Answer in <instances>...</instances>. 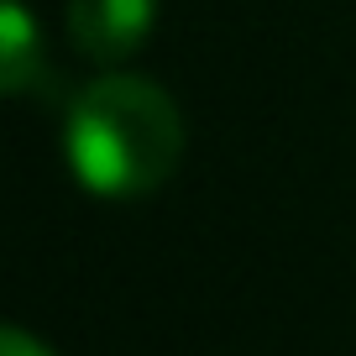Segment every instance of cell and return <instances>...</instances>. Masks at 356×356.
Returning a JSON list of instances; mask_svg holds the SVG:
<instances>
[{
    "label": "cell",
    "mask_w": 356,
    "mask_h": 356,
    "mask_svg": "<svg viewBox=\"0 0 356 356\" xmlns=\"http://www.w3.org/2000/svg\"><path fill=\"white\" fill-rule=\"evenodd\" d=\"M63 157L95 200H147L184 157L178 105L136 74H105L68 105Z\"/></svg>",
    "instance_id": "1"
},
{
    "label": "cell",
    "mask_w": 356,
    "mask_h": 356,
    "mask_svg": "<svg viewBox=\"0 0 356 356\" xmlns=\"http://www.w3.org/2000/svg\"><path fill=\"white\" fill-rule=\"evenodd\" d=\"M157 26V0H68V32L95 63L115 68Z\"/></svg>",
    "instance_id": "2"
},
{
    "label": "cell",
    "mask_w": 356,
    "mask_h": 356,
    "mask_svg": "<svg viewBox=\"0 0 356 356\" xmlns=\"http://www.w3.org/2000/svg\"><path fill=\"white\" fill-rule=\"evenodd\" d=\"M0 356H58V351L42 346L32 330H22V325H6V335H0Z\"/></svg>",
    "instance_id": "4"
},
{
    "label": "cell",
    "mask_w": 356,
    "mask_h": 356,
    "mask_svg": "<svg viewBox=\"0 0 356 356\" xmlns=\"http://www.w3.org/2000/svg\"><path fill=\"white\" fill-rule=\"evenodd\" d=\"M42 84V32L22 0L0 6V89L26 95Z\"/></svg>",
    "instance_id": "3"
}]
</instances>
